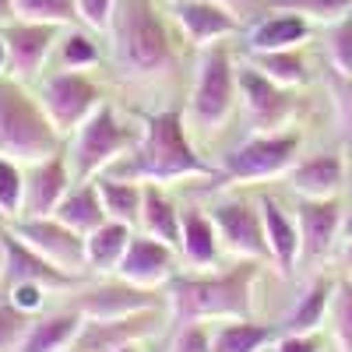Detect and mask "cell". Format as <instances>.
<instances>
[{
    "mask_svg": "<svg viewBox=\"0 0 352 352\" xmlns=\"http://www.w3.org/2000/svg\"><path fill=\"white\" fill-rule=\"evenodd\" d=\"M264 4L275 11L300 14L307 21H324V25H335L352 14V0H264Z\"/></svg>",
    "mask_w": 352,
    "mask_h": 352,
    "instance_id": "obj_32",
    "label": "cell"
},
{
    "mask_svg": "<svg viewBox=\"0 0 352 352\" xmlns=\"http://www.w3.org/2000/svg\"><path fill=\"white\" fill-rule=\"evenodd\" d=\"M215 229H219V240L222 250L236 261H272L268 250V236H264V219L261 208L247 197H219L212 208H208Z\"/></svg>",
    "mask_w": 352,
    "mask_h": 352,
    "instance_id": "obj_9",
    "label": "cell"
},
{
    "mask_svg": "<svg viewBox=\"0 0 352 352\" xmlns=\"http://www.w3.org/2000/svg\"><path fill=\"white\" fill-rule=\"evenodd\" d=\"M124 352H141V345H131V349H124Z\"/></svg>",
    "mask_w": 352,
    "mask_h": 352,
    "instance_id": "obj_50",
    "label": "cell"
},
{
    "mask_svg": "<svg viewBox=\"0 0 352 352\" xmlns=\"http://www.w3.org/2000/svg\"><path fill=\"white\" fill-rule=\"evenodd\" d=\"M60 134L53 131L39 99H32L14 78H0V159L36 166L60 152Z\"/></svg>",
    "mask_w": 352,
    "mask_h": 352,
    "instance_id": "obj_4",
    "label": "cell"
},
{
    "mask_svg": "<svg viewBox=\"0 0 352 352\" xmlns=\"http://www.w3.org/2000/svg\"><path fill=\"white\" fill-rule=\"evenodd\" d=\"M261 275L257 261H236L226 272H180L166 285L169 324H212V320H250L254 317V285Z\"/></svg>",
    "mask_w": 352,
    "mask_h": 352,
    "instance_id": "obj_2",
    "label": "cell"
},
{
    "mask_svg": "<svg viewBox=\"0 0 352 352\" xmlns=\"http://www.w3.org/2000/svg\"><path fill=\"white\" fill-rule=\"evenodd\" d=\"M131 226L124 222H106L99 226L96 232H88L85 236V250H88V272H99V275H116V268H120V261L134 240Z\"/></svg>",
    "mask_w": 352,
    "mask_h": 352,
    "instance_id": "obj_27",
    "label": "cell"
},
{
    "mask_svg": "<svg viewBox=\"0 0 352 352\" xmlns=\"http://www.w3.org/2000/svg\"><path fill=\"white\" fill-rule=\"evenodd\" d=\"M212 4H219V8H226L232 18H236V21H243V18H250L261 4H264V0H212Z\"/></svg>",
    "mask_w": 352,
    "mask_h": 352,
    "instance_id": "obj_44",
    "label": "cell"
},
{
    "mask_svg": "<svg viewBox=\"0 0 352 352\" xmlns=\"http://www.w3.org/2000/svg\"><path fill=\"white\" fill-rule=\"evenodd\" d=\"M36 317L18 310L8 296H0V352H18Z\"/></svg>",
    "mask_w": 352,
    "mask_h": 352,
    "instance_id": "obj_35",
    "label": "cell"
},
{
    "mask_svg": "<svg viewBox=\"0 0 352 352\" xmlns=\"http://www.w3.org/2000/svg\"><path fill=\"white\" fill-rule=\"evenodd\" d=\"M236 67L226 43H215L208 50H201L197 60V78L190 92V120L201 131H219L236 109Z\"/></svg>",
    "mask_w": 352,
    "mask_h": 352,
    "instance_id": "obj_6",
    "label": "cell"
},
{
    "mask_svg": "<svg viewBox=\"0 0 352 352\" xmlns=\"http://www.w3.org/2000/svg\"><path fill=\"white\" fill-rule=\"evenodd\" d=\"M212 342H215V331L208 324H184L176 328L169 352H212Z\"/></svg>",
    "mask_w": 352,
    "mask_h": 352,
    "instance_id": "obj_40",
    "label": "cell"
},
{
    "mask_svg": "<svg viewBox=\"0 0 352 352\" xmlns=\"http://www.w3.org/2000/svg\"><path fill=\"white\" fill-rule=\"evenodd\" d=\"M342 264H345V272L352 278V243H342Z\"/></svg>",
    "mask_w": 352,
    "mask_h": 352,
    "instance_id": "obj_49",
    "label": "cell"
},
{
    "mask_svg": "<svg viewBox=\"0 0 352 352\" xmlns=\"http://www.w3.org/2000/svg\"><path fill=\"white\" fill-rule=\"evenodd\" d=\"M342 243H352V212H345L342 219Z\"/></svg>",
    "mask_w": 352,
    "mask_h": 352,
    "instance_id": "obj_48",
    "label": "cell"
},
{
    "mask_svg": "<svg viewBox=\"0 0 352 352\" xmlns=\"http://www.w3.org/2000/svg\"><path fill=\"white\" fill-rule=\"evenodd\" d=\"M25 212V166L0 159V219L18 222Z\"/></svg>",
    "mask_w": 352,
    "mask_h": 352,
    "instance_id": "obj_34",
    "label": "cell"
},
{
    "mask_svg": "<svg viewBox=\"0 0 352 352\" xmlns=\"http://www.w3.org/2000/svg\"><path fill=\"white\" fill-rule=\"evenodd\" d=\"M116 4L120 0H74V11L88 32H109L116 18Z\"/></svg>",
    "mask_w": 352,
    "mask_h": 352,
    "instance_id": "obj_39",
    "label": "cell"
},
{
    "mask_svg": "<svg viewBox=\"0 0 352 352\" xmlns=\"http://www.w3.org/2000/svg\"><path fill=\"white\" fill-rule=\"evenodd\" d=\"M67 307H74L85 320H120V317H134L144 310H166V292L138 289L124 278H109L92 289L74 292Z\"/></svg>",
    "mask_w": 352,
    "mask_h": 352,
    "instance_id": "obj_11",
    "label": "cell"
},
{
    "mask_svg": "<svg viewBox=\"0 0 352 352\" xmlns=\"http://www.w3.org/2000/svg\"><path fill=\"white\" fill-rule=\"evenodd\" d=\"M14 25V0H0V28Z\"/></svg>",
    "mask_w": 352,
    "mask_h": 352,
    "instance_id": "obj_45",
    "label": "cell"
},
{
    "mask_svg": "<svg viewBox=\"0 0 352 352\" xmlns=\"http://www.w3.org/2000/svg\"><path fill=\"white\" fill-rule=\"evenodd\" d=\"M173 4H176V0H173Z\"/></svg>",
    "mask_w": 352,
    "mask_h": 352,
    "instance_id": "obj_51",
    "label": "cell"
},
{
    "mask_svg": "<svg viewBox=\"0 0 352 352\" xmlns=\"http://www.w3.org/2000/svg\"><path fill=\"white\" fill-rule=\"evenodd\" d=\"M300 131H278V134H250L222 159V180L226 184H250V180H285L289 169L300 159Z\"/></svg>",
    "mask_w": 352,
    "mask_h": 352,
    "instance_id": "obj_7",
    "label": "cell"
},
{
    "mask_svg": "<svg viewBox=\"0 0 352 352\" xmlns=\"http://www.w3.org/2000/svg\"><path fill=\"white\" fill-rule=\"evenodd\" d=\"M53 219H60L64 226H71L74 232H81V236H88V232H96L99 226H106L109 215H106V208H102V197H99L96 180L71 187V194L60 201V208H56Z\"/></svg>",
    "mask_w": 352,
    "mask_h": 352,
    "instance_id": "obj_28",
    "label": "cell"
},
{
    "mask_svg": "<svg viewBox=\"0 0 352 352\" xmlns=\"http://www.w3.org/2000/svg\"><path fill=\"white\" fill-rule=\"evenodd\" d=\"M278 324H261V320H226L215 328L212 352H264L278 342Z\"/></svg>",
    "mask_w": 352,
    "mask_h": 352,
    "instance_id": "obj_29",
    "label": "cell"
},
{
    "mask_svg": "<svg viewBox=\"0 0 352 352\" xmlns=\"http://www.w3.org/2000/svg\"><path fill=\"white\" fill-rule=\"evenodd\" d=\"M328 64L335 74L352 78V14L328 28Z\"/></svg>",
    "mask_w": 352,
    "mask_h": 352,
    "instance_id": "obj_37",
    "label": "cell"
},
{
    "mask_svg": "<svg viewBox=\"0 0 352 352\" xmlns=\"http://www.w3.org/2000/svg\"><path fill=\"white\" fill-rule=\"evenodd\" d=\"M46 296H50V289H43V285H11V289H8V300H11L18 310H25L28 317H39Z\"/></svg>",
    "mask_w": 352,
    "mask_h": 352,
    "instance_id": "obj_42",
    "label": "cell"
},
{
    "mask_svg": "<svg viewBox=\"0 0 352 352\" xmlns=\"http://www.w3.org/2000/svg\"><path fill=\"white\" fill-rule=\"evenodd\" d=\"M310 39V21L289 11H275L268 18H261L250 28V53H272V50H300V43Z\"/></svg>",
    "mask_w": 352,
    "mask_h": 352,
    "instance_id": "obj_26",
    "label": "cell"
},
{
    "mask_svg": "<svg viewBox=\"0 0 352 352\" xmlns=\"http://www.w3.org/2000/svg\"><path fill=\"white\" fill-rule=\"evenodd\" d=\"M102 208L109 215V222H124L131 229L141 226V204H144V184H131V180H113V176H99L96 180Z\"/></svg>",
    "mask_w": 352,
    "mask_h": 352,
    "instance_id": "obj_30",
    "label": "cell"
},
{
    "mask_svg": "<svg viewBox=\"0 0 352 352\" xmlns=\"http://www.w3.org/2000/svg\"><path fill=\"white\" fill-rule=\"evenodd\" d=\"M173 18H176V25H180V32L201 50H208V46L240 32V21L226 8L212 4V0H176Z\"/></svg>",
    "mask_w": 352,
    "mask_h": 352,
    "instance_id": "obj_18",
    "label": "cell"
},
{
    "mask_svg": "<svg viewBox=\"0 0 352 352\" xmlns=\"http://www.w3.org/2000/svg\"><path fill=\"white\" fill-rule=\"evenodd\" d=\"M4 268H8V232L0 229V282H4Z\"/></svg>",
    "mask_w": 352,
    "mask_h": 352,
    "instance_id": "obj_47",
    "label": "cell"
},
{
    "mask_svg": "<svg viewBox=\"0 0 352 352\" xmlns=\"http://www.w3.org/2000/svg\"><path fill=\"white\" fill-rule=\"evenodd\" d=\"M328 85H331V96H335V109H338V127H342L345 141L352 144V78H342V74L331 71Z\"/></svg>",
    "mask_w": 352,
    "mask_h": 352,
    "instance_id": "obj_41",
    "label": "cell"
},
{
    "mask_svg": "<svg viewBox=\"0 0 352 352\" xmlns=\"http://www.w3.org/2000/svg\"><path fill=\"white\" fill-rule=\"evenodd\" d=\"M113 67L124 81H155L176 64L169 28L152 0H120L109 28Z\"/></svg>",
    "mask_w": 352,
    "mask_h": 352,
    "instance_id": "obj_3",
    "label": "cell"
},
{
    "mask_svg": "<svg viewBox=\"0 0 352 352\" xmlns=\"http://www.w3.org/2000/svg\"><path fill=\"white\" fill-rule=\"evenodd\" d=\"M236 85H240V102L247 109V120H250L254 134H278V131H285L292 109H296V99H292L289 88L272 85L250 64H243L236 71Z\"/></svg>",
    "mask_w": 352,
    "mask_h": 352,
    "instance_id": "obj_13",
    "label": "cell"
},
{
    "mask_svg": "<svg viewBox=\"0 0 352 352\" xmlns=\"http://www.w3.org/2000/svg\"><path fill=\"white\" fill-rule=\"evenodd\" d=\"M39 106L56 134L74 138L88 124V116L102 106V92L81 71H60L39 85Z\"/></svg>",
    "mask_w": 352,
    "mask_h": 352,
    "instance_id": "obj_8",
    "label": "cell"
},
{
    "mask_svg": "<svg viewBox=\"0 0 352 352\" xmlns=\"http://www.w3.org/2000/svg\"><path fill=\"white\" fill-rule=\"evenodd\" d=\"M106 176L131 184H176V180H222V169L208 166L187 138L184 113L162 109L141 120L134 152L124 155Z\"/></svg>",
    "mask_w": 352,
    "mask_h": 352,
    "instance_id": "obj_1",
    "label": "cell"
},
{
    "mask_svg": "<svg viewBox=\"0 0 352 352\" xmlns=\"http://www.w3.org/2000/svg\"><path fill=\"white\" fill-rule=\"evenodd\" d=\"M247 64L254 71H261L272 85L278 88H303L310 81V71H307V60L300 50H272V53H250Z\"/></svg>",
    "mask_w": 352,
    "mask_h": 352,
    "instance_id": "obj_31",
    "label": "cell"
},
{
    "mask_svg": "<svg viewBox=\"0 0 352 352\" xmlns=\"http://www.w3.org/2000/svg\"><path fill=\"white\" fill-rule=\"evenodd\" d=\"M8 36V53H11V78L25 81L36 78L39 67L50 60V53L56 46V28L53 25H32V21H14L4 28Z\"/></svg>",
    "mask_w": 352,
    "mask_h": 352,
    "instance_id": "obj_19",
    "label": "cell"
},
{
    "mask_svg": "<svg viewBox=\"0 0 352 352\" xmlns=\"http://www.w3.org/2000/svg\"><path fill=\"white\" fill-rule=\"evenodd\" d=\"M74 173L64 152H56L36 166H25V212L21 219H50L56 215L60 201L71 194Z\"/></svg>",
    "mask_w": 352,
    "mask_h": 352,
    "instance_id": "obj_15",
    "label": "cell"
},
{
    "mask_svg": "<svg viewBox=\"0 0 352 352\" xmlns=\"http://www.w3.org/2000/svg\"><path fill=\"white\" fill-rule=\"evenodd\" d=\"M289 190L303 197V201H328L338 197L342 184H345V159L342 152H317L300 159L285 176Z\"/></svg>",
    "mask_w": 352,
    "mask_h": 352,
    "instance_id": "obj_17",
    "label": "cell"
},
{
    "mask_svg": "<svg viewBox=\"0 0 352 352\" xmlns=\"http://www.w3.org/2000/svg\"><path fill=\"white\" fill-rule=\"evenodd\" d=\"M180 275V250L162 243V240H152L144 232H134V240L120 261L113 278H124L138 289H155V292H166V285Z\"/></svg>",
    "mask_w": 352,
    "mask_h": 352,
    "instance_id": "obj_14",
    "label": "cell"
},
{
    "mask_svg": "<svg viewBox=\"0 0 352 352\" xmlns=\"http://www.w3.org/2000/svg\"><path fill=\"white\" fill-rule=\"evenodd\" d=\"M138 232H144V236L162 240V243L180 250L184 212L176 208V201L159 184H144V204H141V226H138Z\"/></svg>",
    "mask_w": 352,
    "mask_h": 352,
    "instance_id": "obj_25",
    "label": "cell"
},
{
    "mask_svg": "<svg viewBox=\"0 0 352 352\" xmlns=\"http://www.w3.org/2000/svg\"><path fill=\"white\" fill-rule=\"evenodd\" d=\"M8 232V268H4V289L11 285H43L50 292H64L71 289L78 278L64 275L60 268H53V264L46 257H39L32 247H28L25 240H18L11 229Z\"/></svg>",
    "mask_w": 352,
    "mask_h": 352,
    "instance_id": "obj_20",
    "label": "cell"
},
{
    "mask_svg": "<svg viewBox=\"0 0 352 352\" xmlns=\"http://www.w3.org/2000/svg\"><path fill=\"white\" fill-rule=\"evenodd\" d=\"M134 144H138V131L124 127L120 116L113 113V106L102 102L88 116V124L71 138L67 162L74 173V184H92L99 176H106L124 155L134 152Z\"/></svg>",
    "mask_w": 352,
    "mask_h": 352,
    "instance_id": "obj_5",
    "label": "cell"
},
{
    "mask_svg": "<svg viewBox=\"0 0 352 352\" xmlns=\"http://www.w3.org/2000/svg\"><path fill=\"white\" fill-rule=\"evenodd\" d=\"M4 71H11V53H8V36L0 32V78H4Z\"/></svg>",
    "mask_w": 352,
    "mask_h": 352,
    "instance_id": "obj_46",
    "label": "cell"
},
{
    "mask_svg": "<svg viewBox=\"0 0 352 352\" xmlns=\"http://www.w3.org/2000/svg\"><path fill=\"white\" fill-rule=\"evenodd\" d=\"M261 219H264V236H268V250H272V264L278 268L282 278H289L296 272V264L303 257V240H300V226L275 197H261L257 201Z\"/></svg>",
    "mask_w": 352,
    "mask_h": 352,
    "instance_id": "obj_21",
    "label": "cell"
},
{
    "mask_svg": "<svg viewBox=\"0 0 352 352\" xmlns=\"http://www.w3.org/2000/svg\"><path fill=\"white\" fill-rule=\"evenodd\" d=\"M222 240L208 212L184 208V232H180V257L190 268H215L222 257Z\"/></svg>",
    "mask_w": 352,
    "mask_h": 352,
    "instance_id": "obj_24",
    "label": "cell"
},
{
    "mask_svg": "<svg viewBox=\"0 0 352 352\" xmlns=\"http://www.w3.org/2000/svg\"><path fill=\"white\" fill-rule=\"evenodd\" d=\"M11 232L18 240H25L39 257H46L53 268H60L71 278H81L88 272V250L85 236L64 226L60 219H18L11 222Z\"/></svg>",
    "mask_w": 352,
    "mask_h": 352,
    "instance_id": "obj_10",
    "label": "cell"
},
{
    "mask_svg": "<svg viewBox=\"0 0 352 352\" xmlns=\"http://www.w3.org/2000/svg\"><path fill=\"white\" fill-rule=\"evenodd\" d=\"M342 204L338 197L328 201H303L296 197V226H300V240H303V257L307 261H324L331 250L342 243Z\"/></svg>",
    "mask_w": 352,
    "mask_h": 352,
    "instance_id": "obj_16",
    "label": "cell"
},
{
    "mask_svg": "<svg viewBox=\"0 0 352 352\" xmlns=\"http://www.w3.org/2000/svg\"><path fill=\"white\" fill-rule=\"evenodd\" d=\"M331 331L338 352H352V278H342L331 303Z\"/></svg>",
    "mask_w": 352,
    "mask_h": 352,
    "instance_id": "obj_36",
    "label": "cell"
},
{
    "mask_svg": "<svg viewBox=\"0 0 352 352\" xmlns=\"http://www.w3.org/2000/svg\"><path fill=\"white\" fill-rule=\"evenodd\" d=\"M272 352H320V338L317 335H278Z\"/></svg>",
    "mask_w": 352,
    "mask_h": 352,
    "instance_id": "obj_43",
    "label": "cell"
},
{
    "mask_svg": "<svg viewBox=\"0 0 352 352\" xmlns=\"http://www.w3.org/2000/svg\"><path fill=\"white\" fill-rule=\"evenodd\" d=\"M14 18L60 28L78 21V11H74V0H14Z\"/></svg>",
    "mask_w": 352,
    "mask_h": 352,
    "instance_id": "obj_33",
    "label": "cell"
},
{
    "mask_svg": "<svg viewBox=\"0 0 352 352\" xmlns=\"http://www.w3.org/2000/svg\"><path fill=\"white\" fill-rule=\"evenodd\" d=\"M81 324H85V317L74 307L39 314L32 320V328H28V335H25L18 352H71Z\"/></svg>",
    "mask_w": 352,
    "mask_h": 352,
    "instance_id": "obj_23",
    "label": "cell"
},
{
    "mask_svg": "<svg viewBox=\"0 0 352 352\" xmlns=\"http://www.w3.org/2000/svg\"><path fill=\"white\" fill-rule=\"evenodd\" d=\"M60 64L71 67V71H85V67L99 64V46H96V39L88 36V32H67V36L60 39Z\"/></svg>",
    "mask_w": 352,
    "mask_h": 352,
    "instance_id": "obj_38",
    "label": "cell"
},
{
    "mask_svg": "<svg viewBox=\"0 0 352 352\" xmlns=\"http://www.w3.org/2000/svg\"><path fill=\"white\" fill-rule=\"evenodd\" d=\"M335 289H338L335 278L317 275V278L303 289V296L296 300V307L282 317V324H278L282 335H317L320 324H324V317L331 314Z\"/></svg>",
    "mask_w": 352,
    "mask_h": 352,
    "instance_id": "obj_22",
    "label": "cell"
},
{
    "mask_svg": "<svg viewBox=\"0 0 352 352\" xmlns=\"http://www.w3.org/2000/svg\"><path fill=\"white\" fill-rule=\"evenodd\" d=\"M166 317L169 310H144L120 320H85L71 352H124L131 345L155 338L166 328Z\"/></svg>",
    "mask_w": 352,
    "mask_h": 352,
    "instance_id": "obj_12",
    "label": "cell"
}]
</instances>
